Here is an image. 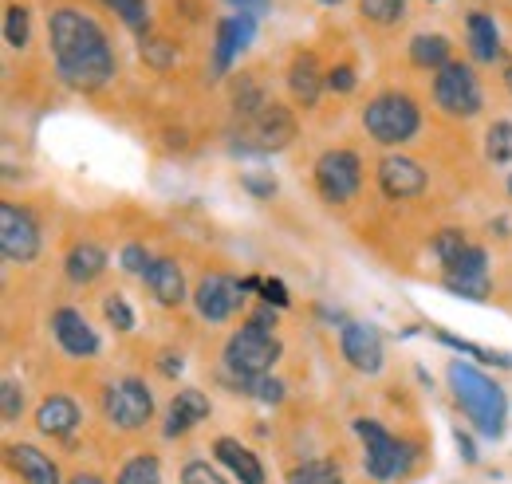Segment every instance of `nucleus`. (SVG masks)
Masks as SVG:
<instances>
[{
    "instance_id": "2",
    "label": "nucleus",
    "mask_w": 512,
    "mask_h": 484,
    "mask_svg": "<svg viewBox=\"0 0 512 484\" xmlns=\"http://www.w3.org/2000/svg\"><path fill=\"white\" fill-rule=\"evenodd\" d=\"M446 378L453 398H457V406L465 410V418L477 425L485 437H501L505 422H509V398H505V390L489 374H481L477 366L469 363H449Z\"/></svg>"
},
{
    "instance_id": "45",
    "label": "nucleus",
    "mask_w": 512,
    "mask_h": 484,
    "mask_svg": "<svg viewBox=\"0 0 512 484\" xmlns=\"http://www.w3.org/2000/svg\"><path fill=\"white\" fill-rule=\"evenodd\" d=\"M67 484H103L99 477H91V473H79V477H71Z\"/></svg>"
},
{
    "instance_id": "33",
    "label": "nucleus",
    "mask_w": 512,
    "mask_h": 484,
    "mask_svg": "<svg viewBox=\"0 0 512 484\" xmlns=\"http://www.w3.org/2000/svg\"><path fill=\"white\" fill-rule=\"evenodd\" d=\"M107 8H115L119 16H123V24L134 28V32H146V24H150V12H146V0H103Z\"/></svg>"
},
{
    "instance_id": "15",
    "label": "nucleus",
    "mask_w": 512,
    "mask_h": 484,
    "mask_svg": "<svg viewBox=\"0 0 512 484\" xmlns=\"http://www.w3.org/2000/svg\"><path fill=\"white\" fill-rule=\"evenodd\" d=\"M379 189L390 201H410V197H418L426 189V170L414 158L386 154L383 162H379Z\"/></svg>"
},
{
    "instance_id": "11",
    "label": "nucleus",
    "mask_w": 512,
    "mask_h": 484,
    "mask_svg": "<svg viewBox=\"0 0 512 484\" xmlns=\"http://www.w3.org/2000/svg\"><path fill=\"white\" fill-rule=\"evenodd\" d=\"M446 288L465 300H489V256L477 244H465L446 264Z\"/></svg>"
},
{
    "instance_id": "20",
    "label": "nucleus",
    "mask_w": 512,
    "mask_h": 484,
    "mask_svg": "<svg viewBox=\"0 0 512 484\" xmlns=\"http://www.w3.org/2000/svg\"><path fill=\"white\" fill-rule=\"evenodd\" d=\"M8 465L20 473L24 484H60V469L48 453H40L36 445H8Z\"/></svg>"
},
{
    "instance_id": "7",
    "label": "nucleus",
    "mask_w": 512,
    "mask_h": 484,
    "mask_svg": "<svg viewBox=\"0 0 512 484\" xmlns=\"http://www.w3.org/2000/svg\"><path fill=\"white\" fill-rule=\"evenodd\" d=\"M434 99L453 119H473L481 111V83L465 63H446L434 79Z\"/></svg>"
},
{
    "instance_id": "30",
    "label": "nucleus",
    "mask_w": 512,
    "mask_h": 484,
    "mask_svg": "<svg viewBox=\"0 0 512 484\" xmlns=\"http://www.w3.org/2000/svg\"><path fill=\"white\" fill-rule=\"evenodd\" d=\"M0 414H4V425L20 422V414H24V390L16 378H4V386H0Z\"/></svg>"
},
{
    "instance_id": "37",
    "label": "nucleus",
    "mask_w": 512,
    "mask_h": 484,
    "mask_svg": "<svg viewBox=\"0 0 512 484\" xmlns=\"http://www.w3.org/2000/svg\"><path fill=\"white\" fill-rule=\"evenodd\" d=\"M182 484H229L209 461H190L186 469H182Z\"/></svg>"
},
{
    "instance_id": "35",
    "label": "nucleus",
    "mask_w": 512,
    "mask_h": 484,
    "mask_svg": "<svg viewBox=\"0 0 512 484\" xmlns=\"http://www.w3.org/2000/svg\"><path fill=\"white\" fill-rule=\"evenodd\" d=\"M103 315H107V323L115 327V331H134V311L127 307L123 296H107L103 303Z\"/></svg>"
},
{
    "instance_id": "28",
    "label": "nucleus",
    "mask_w": 512,
    "mask_h": 484,
    "mask_svg": "<svg viewBox=\"0 0 512 484\" xmlns=\"http://www.w3.org/2000/svg\"><path fill=\"white\" fill-rule=\"evenodd\" d=\"M237 386L256 398V402H284V382H276V378H237Z\"/></svg>"
},
{
    "instance_id": "27",
    "label": "nucleus",
    "mask_w": 512,
    "mask_h": 484,
    "mask_svg": "<svg viewBox=\"0 0 512 484\" xmlns=\"http://www.w3.org/2000/svg\"><path fill=\"white\" fill-rule=\"evenodd\" d=\"M115 484H162V465H158V457H150V453L130 457L127 465L119 469Z\"/></svg>"
},
{
    "instance_id": "9",
    "label": "nucleus",
    "mask_w": 512,
    "mask_h": 484,
    "mask_svg": "<svg viewBox=\"0 0 512 484\" xmlns=\"http://www.w3.org/2000/svg\"><path fill=\"white\" fill-rule=\"evenodd\" d=\"M0 252L12 264H32L40 256V225L28 209L4 201L0 205Z\"/></svg>"
},
{
    "instance_id": "4",
    "label": "nucleus",
    "mask_w": 512,
    "mask_h": 484,
    "mask_svg": "<svg viewBox=\"0 0 512 484\" xmlns=\"http://www.w3.org/2000/svg\"><path fill=\"white\" fill-rule=\"evenodd\" d=\"M363 126H367V134H371L375 142H383V146H402V142H410V138L418 134L422 115H418V107H414L410 95L386 91V95L367 103Z\"/></svg>"
},
{
    "instance_id": "48",
    "label": "nucleus",
    "mask_w": 512,
    "mask_h": 484,
    "mask_svg": "<svg viewBox=\"0 0 512 484\" xmlns=\"http://www.w3.org/2000/svg\"><path fill=\"white\" fill-rule=\"evenodd\" d=\"M509 193H512V178H509Z\"/></svg>"
},
{
    "instance_id": "41",
    "label": "nucleus",
    "mask_w": 512,
    "mask_h": 484,
    "mask_svg": "<svg viewBox=\"0 0 512 484\" xmlns=\"http://www.w3.org/2000/svg\"><path fill=\"white\" fill-rule=\"evenodd\" d=\"M142 56L154 63V67H166V63L174 60V56H170V44H166V40H142Z\"/></svg>"
},
{
    "instance_id": "16",
    "label": "nucleus",
    "mask_w": 512,
    "mask_h": 484,
    "mask_svg": "<svg viewBox=\"0 0 512 484\" xmlns=\"http://www.w3.org/2000/svg\"><path fill=\"white\" fill-rule=\"evenodd\" d=\"M253 32H256V20L249 12L225 16V20L217 24V71H229V67H233V60L249 48Z\"/></svg>"
},
{
    "instance_id": "1",
    "label": "nucleus",
    "mask_w": 512,
    "mask_h": 484,
    "mask_svg": "<svg viewBox=\"0 0 512 484\" xmlns=\"http://www.w3.org/2000/svg\"><path fill=\"white\" fill-rule=\"evenodd\" d=\"M48 36H52V56H56L64 83L79 91H99L115 75L111 44L91 16L75 8H56L48 20Z\"/></svg>"
},
{
    "instance_id": "36",
    "label": "nucleus",
    "mask_w": 512,
    "mask_h": 484,
    "mask_svg": "<svg viewBox=\"0 0 512 484\" xmlns=\"http://www.w3.org/2000/svg\"><path fill=\"white\" fill-rule=\"evenodd\" d=\"M465 244H469V241H465L457 229H442V233L434 237V252H438V260H442V268H446L449 260H453V256H457Z\"/></svg>"
},
{
    "instance_id": "17",
    "label": "nucleus",
    "mask_w": 512,
    "mask_h": 484,
    "mask_svg": "<svg viewBox=\"0 0 512 484\" xmlns=\"http://www.w3.org/2000/svg\"><path fill=\"white\" fill-rule=\"evenodd\" d=\"M142 280H146L150 296L158 303H166V307H178L186 300V276H182L178 260H170V256H154V264L146 268Z\"/></svg>"
},
{
    "instance_id": "18",
    "label": "nucleus",
    "mask_w": 512,
    "mask_h": 484,
    "mask_svg": "<svg viewBox=\"0 0 512 484\" xmlns=\"http://www.w3.org/2000/svg\"><path fill=\"white\" fill-rule=\"evenodd\" d=\"M209 418V398L201 394V390H178L174 394V402H170V410H166V425H162V433L166 437H182V433H190L197 422H205Z\"/></svg>"
},
{
    "instance_id": "29",
    "label": "nucleus",
    "mask_w": 512,
    "mask_h": 484,
    "mask_svg": "<svg viewBox=\"0 0 512 484\" xmlns=\"http://www.w3.org/2000/svg\"><path fill=\"white\" fill-rule=\"evenodd\" d=\"M4 40H8V48H24L28 44V8L12 4L4 12Z\"/></svg>"
},
{
    "instance_id": "13",
    "label": "nucleus",
    "mask_w": 512,
    "mask_h": 484,
    "mask_svg": "<svg viewBox=\"0 0 512 484\" xmlns=\"http://www.w3.org/2000/svg\"><path fill=\"white\" fill-rule=\"evenodd\" d=\"M339 347H343V359L355 366L359 374H379L383 370V339H379L375 327H367V323H343Z\"/></svg>"
},
{
    "instance_id": "23",
    "label": "nucleus",
    "mask_w": 512,
    "mask_h": 484,
    "mask_svg": "<svg viewBox=\"0 0 512 484\" xmlns=\"http://www.w3.org/2000/svg\"><path fill=\"white\" fill-rule=\"evenodd\" d=\"M103 268H107V252L91 241L75 244L64 260V272H67V280H71V284H91V280H99V276H103Z\"/></svg>"
},
{
    "instance_id": "22",
    "label": "nucleus",
    "mask_w": 512,
    "mask_h": 484,
    "mask_svg": "<svg viewBox=\"0 0 512 484\" xmlns=\"http://www.w3.org/2000/svg\"><path fill=\"white\" fill-rule=\"evenodd\" d=\"M36 425H40L44 437H71L75 425H79V406L71 398H64V394H52V398L40 402Z\"/></svg>"
},
{
    "instance_id": "21",
    "label": "nucleus",
    "mask_w": 512,
    "mask_h": 484,
    "mask_svg": "<svg viewBox=\"0 0 512 484\" xmlns=\"http://www.w3.org/2000/svg\"><path fill=\"white\" fill-rule=\"evenodd\" d=\"M213 453H217V461H221L241 484H264V469H260L256 453L249 445H241L237 437H217V441H213Z\"/></svg>"
},
{
    "instance_id": "42",
    "label": "nucleus",
    "mask_w": 512,
    "mask_h": 484,
    "mask_svg": "<svg viewBox=\"0 0 512 484\" xmlns=\"http://www.w3.org/2000/svg\"><path fill=\"white\" fill-rule=\"evenodd\" d=\"M158 370H162L166 378H174V374L182 370V355H170V351H166V355H158Z\"/></svg>"
},
{
    "instance_id": "24",
    "label": "nucleus",
    "mask_w": 512,
    "mask_h": 484,
    "mask_svg": "<svg viewBox=\"0 0 512 484\" xmlns=\"http://www.w3.org/2000/svg\"><path fill=\"white\" fill-rule=\"evenodd\" d=\"M465 28H469V52H473V60L493 63L497 56H501V36H497V24H493V16H485V12H473V16L465 20Z\"/></svg>"
},
{
    "instance_id": "34",
    "label": "nucleus",
    "mask_w": 512,
    "mask_h": 484,
    "mask_svg": "<svg viewBox=\"0 0 512 484\" xmlns=\"http://www.w3.org/2000/svg\"><path fill=\"white\" fill-rule=\"evenodd\" d=\"M489 158L493 162H509L512 158V122H497L489 130Z\"/></svg>"
},
{
    "instance_id": "43",
    "label": "nucleus",
    "mask_w": 512,
    "mask_h": 484,
    "mask_svg": "<svg viewBox=\"0 0 512 484\" xmlns=\"http://www.w3.org/2000/svg\"><path fill=\"white\" fill-rule=\"evenodd\" d=\"M453 441H457V449H461V457H465V461L473 465V461H477V449H473V441H469V433H461V429H457V433H453Z\"/></svg>"
},
{
    "instance_id": "47",
    "label": "nucleus",
    "mask_w": 512,
    "mask_h": 484,
    "mask_svg": "<svg viewBox=\"0 0 512 484\" xmlns=\"http://www.w3.org/2000/svg\"><path fill=\"white\" fill-rule=\"evenodd\" d=\"M323 4H339V0H323Z\"/></svg>"
},
{
    "instance_id": "19",
    "label": "nucleus",
    "mask_w": 512,
    "mask_h": 484,
    "mask_svg": "<svg viewBox=\"0 0 512 484\" xmlns=\"http://www.w3.org/2000/svg\"><path fill=\"white\" fill-rule=\"evenodd\" d=\"M288 87H292V99L300 107H316L320 103L323 87H327V75L320 71V60L312 52H300L292 60V67H288Z\"/></svg>"
},
{
    "instance_id": "46",
    "label": "nucleus",
    "mask_w": 512,
    "mask_h": 484,
    "mask_svg": "<svg viewBox=\"0 0 512 484\" xmlns=\"http://www.w3.org/2000/svg\"><path fill=\"white\" fill-rule=\"evenodd\" d=\"M505 83H509V91H512V67L505 71Z\"/></svg>"
},
{
    "instance_id": "32",
    "label": "nucleus",
    "mask_w": 512,
    "mask_h": 484,
    "mask_svg": "<svg viewBox=\"0 0 512 484\" xmlns=\"http://www.w3.org/2000/svg\"><path fill=\"white\" fill-rule=\"evenodd\" d=\"M438 339L453 347V351H465V355H473V359H481V363H493V366H512L509 355H497V351H485V347H477V343H465V339H457V335H449V331H438Z\"/></svg>"
},
{
    "instance_id": "25",
    "label": "nucleus",
    "mask_w": 512,
    "mask_h": 484,
    "mask_svg": "<svg viewBox=\"0 0 512 484\" xmlns=\"http://www.w3.org/2000/svg\"><path fill=\"white\" fill-rule=\"evenodd\" d=\"M410 60L418 67H446L449 63V40L446 36H414L410 40Z\"/></svg>"
},
{
    "instance_id": "12",
    "label": "nucleus",
    "mask_w": 512,
    "mask_h": 484,
    "mask_svg": "<svg viewBox=\"0 0 512 484\" xmlns=\"http://www.w3.org/2000/svg\"><path fill=\"white\" fill-rule=\"evenodd\" d=\"M245 300V284H237L233 276H221V272H209L201 276L197 292H193V303H197V315L209 319V323H225L237 307Z\"/></svg>"
},
{
    "instance_id": "8",
    "label": "nucleus",
    "mask_w": 512,
    "mask_h": 484,
    "mask_svg": "<svg viewBox=\"0 0 512 484\" xmlns=\"http://www.w3.org/2000/svg\"><path fill=\"white\" fill-rule=\"evenodd\" d=\"M103 414L107 422L119 425V429H142L154 414V398L146 390V382L138 378H123V382H111L107 394H103Z\"/></svg>"
},
{
    "instance_id": "38",
    "label": "nucleus",
    "mask_w": 512,
    "mask_h": 484,
    "mask_svg": "<svg viewBox=\"0 0 512 484\" xmlns=\"http://www.w3.org/2000/svg\"><path fill=\"white\" fill-rule=\"evenodd\" d=\"M119 264H123L127 272H138V276H146V268L154 264V256H150L142 244H127V248L119 252Z\"/></svg>"
},
{
    "instance_id": "3",
    "label": "nucleus",
    "mask_w": 512,
    "mask_h": 484,
    "mask_svg": "<svg viewBox=\"0 0 512 484\" xmlns=\"http://www.w3.org/2000/svg\"><path fill=\"white\" fill-rule=\"evenodd\" d=\"M276 359H280V339L256 319H249L241 331H233L225 343V366L233 378H264L276 366Z\"/></svg>"
},
{
    "instance_id": "40",
    "label": "nucleus",
    "mask_w": 512,
    "mask_h": 484,
    "mask_svg": "<svg viewBox=\"0 0 512 484\" xmlns=\"http://www.w3.org/2000/svg\"><path fill=\"white\" fill-rule=\"evenodd\" d=\"M327 87H331V91H343V95H347V91L355 87V71H351L347 63L331 67V71H327Z\"/></svg>"
},
{
    "instance_id": "10",
    "label": "nucleus",
    "mask_w": 512,
    "mask_h": 484,
    "mask_svg": "<svg viewBox=\"0 0 512 484\" xmlns=\"http://www.w3.org/2000/svg\"><path fill=\"white\" fill-rule=\"evenodd\" d=\"M359 185H363V162L351 150H327L316 162V189L327 201L343 205L359 193Z\"/></svg>"
},
{
    "instance_id": "26",
    "label": "nucleus",
    "mask_w": 512,
    "mask_h": 484,
    "mask_svg": "<svg viewBox=\"0 0 512 484\" xmlns=\"http://www.w3.org/2000/svg\"><path fill=\"white\" fill-rule=\"evenodd\" d=\"M288 484H343V473H339V465L335 461H304V465H296L292 473H288Z\"/></svg>"
},
{
    "instance_id": "44",
    "label": "nucleus",
    "mask_w": 512,
    "mask_h": 484,
    "mask_svg": "<svg viewBox=\"0 0 512 484\" xmlns=\"http://www.w3.org/2000/svg\"><path fill=\"white\" fill-rule=\"evenodd\" d=\"M233 8H241V12H249V16H256V12H264L268 8V0H229Z\"/></svg>"
},
{
    "instance_id": "39",
    "label": "nucleus",
    "mask_w": 512,
    "mask_h": 484,
    "mask_svg": "<svg viewBox=\"0 0 512 484\" xmlns=\"http://www.w3.org/2000/svg\"><path fill=\"white\" fill-rule=\"evenodd\" d=\"M256 292L264 296L268 307H288V288H284L280 280H260V284H256Z\"/></svg>"
},
{
    "instance_id": "14",
    "label": "nucleus",
    "mask_w": 512,
    "mask_h": 484,
    "mask_svg": "<svg viewBox=\"0 0 512 484\" xmlns=\"http://www.w3.org/2000/svg\"><path fill=\"white\" fill-rule=\"evenodd\" d=\"M52 335H56V343L64 347L71 359H91V355H99V335H95V327L83 319V311H75V307H60V311L52 315Z\"/></svg>"
},
{
    "instance_id": "5",
    "label": "nucleus",
    "mask_w": 512,
    "mask_h": 484,
    "mask_svg": "<svg viewBox=\"0 0 512 484\" xmlns=\"http://www.w3.org/2000/svg\"><path fill=\"white\" fill-rule=\"evenodd\" d=\"M237 138H241V150H249V154H272V150H284L296 138V119H292L288 107L268 99L260 111L241 119Z\"/></svg>"
},
{
    "instance_id": "31",
    "label": "nucleus",
    "mask_w": 512,
    "mask_h": 484,
    "mask_svg": "<svg viewBox=\"0 0 512 484\" xmlns=\"http://www.w3.org/2000/svg\"><path fill=\"white\" fill-rule=\"evenodd\" d=\"M359 8H363V16L375 20V24H394V20H402L406 0H359Z\"/></svg>"
},
{
    "instance_id": "6",
    "label": "nucleus",
    "mask_w": 512,
    "mask_h": 484,
    "mask_svg": "<svg viewBox=\"0 0 512 484\" xmlns=\"http://www.w3.org/2000/svg\"><path fill=\"white\" fill-rule=\"evenodd\" d=\"M355 433L363 437V469L375 477V481H390V477H402L406 473V461L414 457L410 445L394 441L379 422L371 418H355Z\"/></svg>"
}]
</instances>
